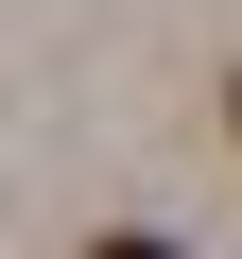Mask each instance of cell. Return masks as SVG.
I'll return each mask as SVG.
<instances>
[{
	"instance_id": "obj_1",
	"label": "cell",
	"mask_w": 242,
	"mask_h": 259,
	"mask_svg": "<svg viewBox=\"0 0 242 259\" xmlns=\"http://www.w3.org/2000/svg\"><path fill=\"white\" fill-rule=\"evenodd\" d=\"M87 259H173V242H139V225H121V242H87Z\"/></svg>"
},
{
	"instance_id": "obj_2",
	"label": "cell",
	"mask_w": 242,
	"mask_h": 259,
	"mask_svg": "<svg viewBox=\"0 0 242 259\" xmlns=\"http://www.w3.org/2000/svg\"><path fill=\"white\" fill-rule=\"evenodd\" d=\"M225 104H242V87H225Z\"/></svg>"
}]
</instances>
